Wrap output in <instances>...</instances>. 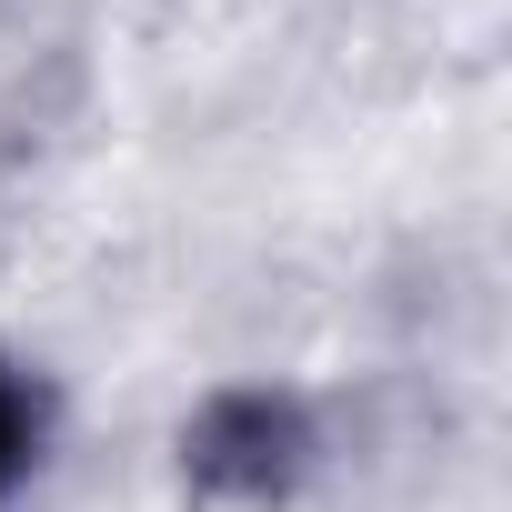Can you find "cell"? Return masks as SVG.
Masks as SVG:
<instances>
[{
    "label": "cell",
    "instance_id": "obj_1",
    "mask_svg": "<svg viewBox=\"0 0 512 512\" xmlns=\"http://www.w3.org/2000/svg\"><path fill=\"white\" fill-rule=\"evenodd\" d=\"M322 462V422L292 382H221L191 432H181V472L201 502H241V512H272L302 492V472Z\"/></svg>",
    "mask_w": 512,
    "mask_h": 512
},
{
    "label": "cell",
    "instance_id": "obj_2",
    "mask_svg": "<svg viewBox=\"0 0 512 512\" xmlns=\"http://www.w3.org/2000/svg\"><path fill=\"white\" fill-rule=\"evenodd\" d=\"M41 442H51V392H41V382L11 362V352H0V502L31 482Z\"/></svg>",
    "mask_w": 512,
    "mask_h": 512
}]
</instances>
